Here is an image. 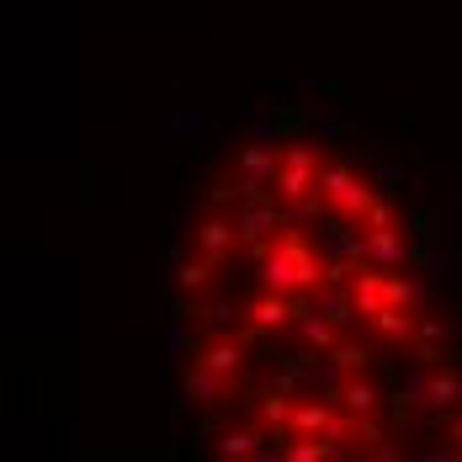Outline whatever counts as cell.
I'll return each mask as SVG.
<instances>
[{
  "label": "cell",
  "instance_id": "cell-1",
  "mask_svg": "<svg viewBox=\"0 0 462 462\" xmlns=\"http://www.w3.org/2000/svg\"><path fill=\"white\" fill-rule=\"evenodd\" d=\"M261 282L272 292H298V287H319L324 282V261L314 255V245L298 229L277 234V250L261 255Z\"/></svg>",
  "mask_w": 462,
  "mask_h": 462
},
{
  "label": "cell",
  "instance_id": "cell-2",
  "mask_svg": "<svg viewBox=\"0 0 462 462\" xmlns=\"http://www.w3.org/2000/svg\"><path fill=\"white\" fill-rule=\"evenodd\" d=\"M319 191L329 197V208H340V213H367L372 208V186H362L356 176V154H346V160H335V165H319Z\"/></svg>",
  "mask_w": 462,
  "mask_h": 462
},
{
  "label": "cell",
  "instance_id": "cell-3",
  "mask_svg": "<svg viewBox=\"0 0 462 462\" xmlns=\"http://www.w3.org/2000/svg\"><path fill=\"white\" fill-rule=\"evenodd\" d=\"M287 229V208H277V197L266 191V197H250V202H239V239H245V250L261 261L272 245H266V234Z\"/></svg>",
  "mask_w": 462,
  "mask_h": 462
},
{
  "label": "cell",
  "instance_id": "cell-4",
  "mask_svg": "<svg viewBox=\"0 0 462 462\" xmlns=\"http://www.w3.org/2000/svg\"><path fill=\"white\" fill-rule=\"evenodd\" d=\"M272 186H277V197H287V202H298V197L319 191V160H314V149H287Z\"/></svg>",
  "mask_w": 462,
  "mask_h": 462
},
{
  "label": "cell",
  "instance_id": "cell-5",
  "mask_svg": "<svg viewBox=\"0 0 462 462\" xmlns=\"http://www.w3.org/2000/svg\"><path fill=\"white\" fill-rule=\"evenodd\" d=\"M303 383H319V346H298V351H272V388L292 393Z\"/></svg>",
  "mask_w": 462,
  "mask_h": 462
},
{
  "label": "cell",
  "instance_id": "cell-6",
  "mask_svg": "<svg viewBox=\"0 0 462 462\" xmlns=\"http://www.w3.org/2000/svg\"><path fill=\"white\" fill-rule=\"evenodd\" d=\"M452 202H457V197L415 202V208L404 213V224H410V239H415V245H436V239H447V218H452Z\"/></svg>",
  "mask_w": 462,
  "mask_h": 462
},
{
  "label": "cell",
  "instance_id": "cell-7",
  "mask_svg": "<svg viewBox=\"0 0 462 462\" xmlns=\"http://www.w3.org/2000/svg\"><path fill=\"white\" fill-rule=\"evenodd\" d=\"M367 261L383 266V272H404V266H415V245H404L399 224L393 229H367Z\"/></svg>",
  "mask_w": 462,
  "mask_h": 462
},
{
  "label": "cell",
  "instance_id": "cell-8",
  "mask_svg": "<svg viewBox=\"0 0 462 462\" xmlns=\"http://www.w3.org/2000/svg\"><path fill=\"white\" fill-rule=\"evenodd\" d=\"M314 309H319V314L335 324V329H351V324L362 319L351 282H319V292H314Z\"/></svg>",
  "mask_w": 462,
  "mask_h": 462
},
{
  "label": "cell",
  "instance_id": "cell-9",
  "mask_svg": "<svg viewBox=\"0 0 462 462\" xmlns=\"http://www.w3.org/2000/svg\"><path fill=\"white\" fill-rule=\"evenodd\" d=\"M351 420H356V415H351ZM351 420L329 415V404H292V420H287V430H292V436H329V430L351 436Z\"/></svg>",
  "mask_w": 462,
  "mask_h": 462
},
{
  "label": "cell",
  "instance_id": "cell-10",
  "mask_svg": "<svg viewBox=\"0 0 462 462\" xmlns=\"http://www.w3.org/2000/svg\"><path fill=\"white\" fill-rule=\"evenodd\" d=\"M457 399H462V367H430V377H425V410L447 415V410H457Z\"/></svg>",
  "mask_w": 462,
  "mask_h": 462
},
{
  "label": "cell",
  "instance_id": "cell-11",
  "mask_svg": "<svg viewBox=\"0 0 462 462\" xmlns=\"http://www.w3.org/2000/svg\"><path fill=\"white\" fill-rule=\"evenodd\" d=\"M234 229H239V224H224V218H202V224H197V245H202V255H208L213 266H229L234 261Z\"/></svg>",
  "mask_w": 462,
  "mask_h": 462
},
{
  "label": "cell",
  "instance_id": "cell-12",
  "mask_svg": "<svg viewBox=\"0 0 462 462\" xmlns=\"http://www.w3.org/2000/svg\"><path fill=\"white\" fill-rule=\"evenodd\" d=\"M245 314H250L255 324H266V329H282V324L298 319V309H292V292H272V287H266V298H255Z\"/></svg>",
  "mask_w": 462,
  "mask_h": 462
},
{
  "label": "cell",
  "instance_id": "cell-13",
  "mask_svg": "<svg viewBox=\"0 0 462 462\" xmlns=\"http://www.w3.org/2000/svg\"><path fill=\"white\" fill-rule=\"evenodd\" d=\"M351 292H356V309H362V319H372L377 309H383V266H356V277H351Z\"/></svg>",
  "mask_w": 462,
  "mask_h": 462
},
{
  "label": "cell",
  "instance_id": "cell-14",
  "mask_svg": "<svg viewBox=\"0 0 462 462\" xmlns=\"http://www.w3.org/2000/svg\"><path fill=\"white\" fill-rule=\"evenodd\" d=\"M367 324L377 329V340H399V346H404V340H415V324H420V319H410L399 303H383V309H377Z\"/></svg>",
  "mask_w": 462,
  "mask_h": 462
},
{
  "label": "cell",
  "instance_id": "cell-15",
  "mask_svg": "<svg viewBox=\"0 0 462 462\" xmlns=\"http://www.w3.org/2000/svg\"><path fill=\"white\" fill-rule=\"evenodd\" d=\"M377 404H388V399H383V388H377V383H367V377L356 372V377L346 383V399H340V410H346V415H372Z\"/></svg>",
  "mask_w": 462,
  "mask_h": 462
},
{
  "label": "cell",
  "instance_id": "cell-16",
  "mask_svg": "<svg viewBox=\"0 0 462 462\" xmlns=\"http://www.w3.org/2000/svg\"><path fill=\"white\" fill-rule=\"evenodd\" d=\"M277 154H272V143H245V149H239V171H245V176H255V181H277Z\"/></svg>",
  "mask_w": 462,
  "mask_h": 462
},
{
  "label": "cell",
  "instance_id": "cell-17",
  "mask_svg": "<svg viewBox=\"0 0 462 462\" xmlns=\"http://www.w3.org/2000/svg\"><path fill=\"white\" fill-rule=\"evenodd\" d=\"M197 362L213 372H224V377H234L239 372V362H245V340L234 335V340H218V346H208V351H197Z\"/></svg>",
  "mask_w": 462,
  "mask_h": 462
},
{
  "label": "cell",
  "instance_id": "cell-18",
  "mask_svg": "<svg viewBox=\"0 0 462 462\" xmlns=\"http://www.w3.org/2000/svg\"><path fill=\"white\" fill-rule=\"evenodd\" d=\"M415 272H425L430 282H441L447 272H457V261H452L447 239H436V245H415Z\"/></svg>",
  "mask_w": 462,
  "mask_h": 462
},
{
  "label": "cell",
  "instance_id": "cell-19",
  "mask_svg": "<svg viewBox=\"0 0 462 462\" xmlns=\"http://www.w3.org/2000/svg\"><path fill=\"white\" fill-rule=\"evenodd\" d=\"M329 362H340V367L356 377V372L377 367V346H362V340H340V346L329 351Z\"/></svg>",
  "mask_w": 462,
  "mask_h": 462
},
{
  "label": "cell",
  "instance_id": "cell-20",
  "mask_svg": "<svg viewBox=\"0 0 462 462\" xmlns=\"http://www.w3.org/2000/svg\"><path fill=\"white\" fill-rule=\"evenodd\" d=\"M218 452H224V457H261V452H266V436H261V430H224V441H218Z\"/></svg>",
  "mask_w": 462,
  "mask_h": 462
},
{
  "label": "cell",
  "instance_id": "cell-21",
  "mask_svg": "<svg viewBox=\"0 0 462 462\" xmlns=\"http://www.w3.org/2000/svg\"><path fill=\"white\" fill-rule=\"evenodd\" d=\"M351 436H356V441H362V447H367L372 457H393V447H388V436H393V430H383V425H372L367 415H356V425H351Z\"/></svg>",
  "mask_w": 462,
  "mask_h": 462
},
{
  "label": "cell",
  "instance_id": "cell-22",
  "mask_svg": "<svg viewBox=\"0 0 462 462\" xmlns=\"http://www.w3.org/2000/svg\"><path fill=\"white\" fill-rule=\"evenodd\" d=\"M298 329H303V340H309V346H319V351H335V324L324 319L319 309L298 314Z\"/></svg>",
  "mask_w": 462,
  "mask_h": 462
},
{
  "label": "cell",
  "instance_id": "cell-23",
  "mask_svg": "<svg viewBox=\"0 0 462 462\" xmlns=\"http://www.w3.org/2000/svg\"><path fill=\"white\" fill-rule=\"evenodd\" d=\"M272 123H277L282 139H298V134H309V117H303V106H298V101H277Z\"/></svg>",
  "mask_w": 462,
  "mask_h": 462
},
{
  "label": "cell",
  "instance_id": "cell-24",
  "mask_svg": "<svg viewBox=\"0 0 462 462\" xmlns=\"http://www.w3.org/2000/svg\"><path fill=\"white\" fill-rule=\"evenodd\" d=\"M213 272H218V266H213L208 255H202V261H181V266H176V282H181V292H202V287L213 282Z\"/></svg>",
  "mask_w": 462,
  "mask_h": 462
},
{
  "label": "cell",
  "instance_id": "cell-25",
  "mask_svg": "<svg viewBox=\"0 0 462 462\" xmlns=\"http://www.w3.org/2000/svg\"><path fill=\"white\" fill-rule=\"evenodd\" d=\"M287 399H292V393H282V388H266V393H261V415H266L272 430H282V425L292 420V404H287Z\"/></svg>",
  "mask_w": 462,
  "mask_h": 462
},
{
  "label": "cell",
  "instance_id": "cell-26",
  "mask_svg": "<svg viewBox=\"0 0 462 462\" xmlns=\"http://www.w3.org/2000/svg\"><path fill=\"white\" fill-rule=\"evenodd\" d=\"M383 303L415 309V282H410V277H383Z\"/></svg>",
  "mask_w": 462,
  "mask_h": 462
},
{
  "label": "cell",
  "instance_id": "cell-27",
  "mask_svg": "<svg viewBox=\"0 0 462 462\" xmlns=\"http://www.w3.org/2000/svg\"><path fill=\"white\" fill-rule=\"evenodd\" d=\"M202 319L213 324V329H234V319H239V303H234V298H218V303H208V309H202Z\"/></svg>",
  "mask_w": 462,
  "mask_h": 462
},
{
  "label": "cell",
  "instance_id": "cell-28",
  "mask_svg": "<svg viewBox=\"0 0 462 462\" xmlns=\"http://www.w3.org/2000/svg\"><path fill=\"white\" fill-rule=\"evenodd\" d=\"M202 202H213V208L239 202V181H229V176H213V181H208V191H202Z\"/></svg>",
  "mask_w": 462,
  "mask_h": 462
},
{
  "label": "cell",
  "instance_id": "cell-29",
  "mask_svg": "<svg viewBox=\"0 0 462 462\" xmlns=\"http://www.w3.org/2000/svg\"><path fill=\"white\" fill-rule=\"evenodd\" d=\"M410 346H415V362L420 367H447V346H441V340H410Z\"/></svg>",
  "mask_w": 462,
  "mask_h": 462
},
{
  "label": "cell",
  "instance_id": "cell-30",
  "mask_svg": "<svg viewBox=\"0 0 462 462\" xmlns=\"http://www.w3.org/2000/svg\"><path fill=\"white\" fill-rule=\"evenodd\" d=\"M372 181L383 186V191H399V186H410V165H377Z\"/></svg>",
  "mask_w": 462,
  "mask_h": 462
},
{
  "label": "cell",
  "instance_id": "cell-31",
  "mask_svg": "<svg viewBox=\"0 0 462 462\" xmlns=\"http://www.w3.org/2000/svg\"><path fill=\"white\" fill-rule=\"evenodd\" d=\"M362 218H367V229H393V202L388 197H372V208Z\"/></svg>",
  "mask_w": 462,
  "mask_h": 462
},
{
  "label": "cell",
  "instance_id": "cell-32",
  "mask_svg": "<svg viewBox=\"0 0 462 462\" xmlns=\"http://www.w3.org/2000/svg\"><path fill=\"white\" fill-rule=\"evenodd\" d=\"M64 436H69V447H64V452H69V457H86V425H80V420H69V425H64Z\"/></svg>",
  "mask_w": 462,
  "mask_h": 462
},
{
  "label": "cell",
  "instance_id": "cell-33",
  "mask_svg": "<svg viewBox=\"0 0 462 462\" xmlns=\"http://www.w3.org/2000/svg\"><path fill=\"white\" fill-rule=\"evenodd\" d=\"M415 335H420V340H447V324L436 319V314H425V319L415 324Z\"/></svg>",
  "mask_w": 462,
  "mask_h": 462
},
{
  "label": "cell",
  "instance_id": "cell-34",
  "mask_svg": "<svg viewBox=\"0 0 462 462\" xmlns=\"http://www.w3.org/2000/svg\"><path fill=\"white\" fill-rule=\"evenodd\" d=\"M346 128H351V117H329V123H319L314 134H319L324 143H335V139H340V134H346Z\"/></svg>",
  "mask_w": 462,
  "mask_h": 462
},
{
  "label": "cell",
  "instance_id": "cell-35",
  "mask_svg": "<svg viewBox=\"0 0 462 462\" xmlns=\"http://www.w3.org/2000/svg\"><path fill=\"white\" fill-rule=\"evenodd\" d=\"M319 91H324V96H351V86H346V80H335V75H324Z\"/></svg>",
  "mask_w": 462,
  "mask_h": 462
},
{
  "label": "cell",
  "instance_id": "cell-36",
  "mask_svg": "<svg viewBox=\"0 0 462 462\" xmlns=\"http://www.w3.org/2000/svg\"><path fill=\"white\" fill-rule=\"evenodd\" d=\"M393 123H399V128H420V112H415V106H410V112L399 106V112H393Z\"/></svg>",
  "mask_w": 462,
  "mask_h": 462
},
{
  "label": "cell",
  "instance_id": "cell-37",
  "mask_svg": "<svg viewBox=\"0 0 462 462\" xmlns=\"http://www.w3.org/2000/svg\"><path fill=\"white\" fill-rule=\"evenodd\" d=\"M457 298H462V266H457Z\"/></svg>",
  "mask_w": 462,
  "mask_h": 462
},
{
  "label": "cell",
  "instance_id": "cell-38",
  "mask_svg": "<svg viewBox=\"0 0 462 462\" xmlns=\"http://www.w3.org/2000/svg\"><path fill=\"white\" fill-rule=\"evenodd\" d=\"M457 367H462V351H457Z\"/></svg>",
  "mask_w": 462,
  "mask_h": 462
}]
</instances>
